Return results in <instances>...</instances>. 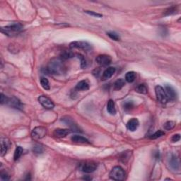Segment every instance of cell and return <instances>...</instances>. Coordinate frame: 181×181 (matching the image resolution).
<instances>
[{
    "mask_svg": "<svg viewBox=\"0 0 181 181\" xmlns=\"http://www.w3.org/2000/svg\"><path fill=\"white\" fill-rule=\"evenodd\" d=\"M65 69L62 59H53L45 68V72L51 74H61Z\"/></svg>",
    "mask_w": 181,
    "mask_h": 181,
    "instance_id": "6da1fadb",
    "label": "cell"
},
{
    "mask_svg": "<svg viewBox=\"0 0 181 181\" xmlns=\"http://www.w3.org/2000/svg\"><path fill=\"white\" fill-rule=\"evenodd\" d=\"M22 30H23V26L19 23H13L9 26L1 28L2 33L9 37H13V36L18 35L21 33Z\"/></svg>",
    "mask_w": 181,
    "mask_h": 181,
    "instance_id": "7a4b0ae2",
    "label": "cell"
},
{
    "mask_svg": "<svg viewBox=\"0 0 181 181\" xmlns=\"http://www.w3.org/2000/svg\"><path fill=\"white\" fill-rule=\"evenodd\" d=\"M110 178L114 180H124L126 178V173L122 167L115 166L110 173Z\"/></svg>",
    "mask_w": 181,
    "mask_h": 181,
    "instance_id": "3957f363",
    "label": "cell"
},
{
    "mask_svg": "<svg viewBox=\"0 0 181 181\" xmlns=\"http://www.w3.org/2000/svg\"><path fill=\"white\" fill-rule=\"evenodd\" d=\"M70 48L72 49H81L85 51H88L92 49V46L90 43L86 41H74L70 43Z\"/></svg>",
    "mask_w": 181,
    "mask_h": 181,
    "instance_id": "277c9868",
    "label": "cell"
},
{
    "mask_svg": "<svg viewBox=\"0 0 181 181\" xmlns=\"http://www.w3.org/2000/svg\"><path fill=\"white\" fill-rule=\"evenodd\" d=\"M46 134H47V129L44 127L39 126L33 129L31 132V136L33 140H38L43 138L46 135Z\"/></svg>",
    "mask_w": 181,
    "mask_h": 181,
    "instance_id": "5b68a950",
    "label": "cell"
},
{
    "mask_svg": "<svg viewBox=\"0 0 181 181\" xmlns=\"http://www.w3.org/2000/svg\"><path fill=\"white\" fill-rule=\"evenodd\" d=\"M155 93H156L157 100L161 103L166 104V103L168 101L164 88H163L162 86H156V87H155Z\"/></svg>",
    "mask_w": 181,
    "mask_h": 181,
    "instance_id": "8992f818",
    "label": "cell"
},
{
    "mask_svg": "<svg viewBox=\"0 0 181 181\" xmlns=\"http://www.w3.org/2000/svg\"><path fill=\"white\" fill-rule=\"evenodd\" d=\"M38 101L41 103V105L44 108H45V109L50 110L53 109L55 107V104H54L53 100L46 96H40L38 97Z\"/></svg>",
    "mask_w": 181,
    "mask_h": 181,
    "instance_id": "52a82bcc",
    "label": "cell"
},
{
    "mask_svg": "<svg viewBox=\"0 0 181 181\" xmlns=\"http://www.w3.org/2000/svg\"><path fill=\"white\" fill-rule=\"evenodd\" d=\"M98 165L94 161H87L82 164L81 169L82 171L86 173H91L95 171Z\"/></svg>",
    "mask_w": 181,
    "mask_h": 181,
    "instance_id": "ba28073f",
    "label": "cell"
},
{
    "mask_svg": "<svg viewBox=\"0 0 181 181\" xmlns=\"http://www.w3.org/2000/svg\"><path fill=\"white\" fill-rule=\"evenodd\" d=\"M96 62L103 67L108 66L111 63L112 58L110 55H99L96 58Z\"/></svg>",
    "mask_w": 181,
    "mask_h": 181,
    "instance_id": "9c48e42d",
    "label": "cell"
},
{
    "mask_svg": "<svg viewBox=\"0 0 181 181\" xmlns=\"http://www.w3.org/2000/svg\"><path fill=\"white\" fill-rule=\"evenodd\" d=\"M7 105H9L10 107L15 108V109H18V110H21L23 108V106L22 104V103L21 100H20L19 98L15 97V96H12L11 98H8Z\"/></svg>",
    "mask_w": 181,
    "mask_h": 181,
    "instance_id": "30bf717a",
    "label": "cell"
},
{
    "mask_svg": "<svg viewBox=\"0 0 181 181\" xmlns=\"http://www.w3.org/2000/svg\"><path fill=\"white\" fill-rule=\"evenodd\" d=\"M164 90H165V92H166L167 98H168V100H171V101H173V100H175L176 99V97H177L176 91L171 86L166 85L165 86Z\"/></svg>",
    "mask_w": 181,
    "mask_h": 181,
    "instance_id": "8fae6325",
    "label": "cell"
},
{
    "mask_svg": "<svg viewBox=\"0 0 181 181\" xmlns=\"http://www.w3.org/2000/svg\"><path fill=\"white\" fill-rule=\"evenodd\" d=\"M168 164L173 170H179L180 169V162H179L178 158L175 155H170L169 158H168Z\"/></svg>",
    "mask_w": 181,
    "mask_h": 181,
    "instance_id": "7c38bea8",
    "label": "cell"
},
{
    "mask_svg": "<svg viewBox=\"0 0 181 181\" xmlns=\"http://www.w3.org/2000/svg\"><path fill=\"white\" fill-rule=\"evenodd\" d=\"M70 132H71V131L69 130H67V129H56L53 132V134L55 137L63 138L68 135Z\"/></svg>",
    "mask_w": 181,
    "mask_h": 181,
    "instance_id": "4fadbf2b",
    "label": "cell"
},
{
    "mask_svg": "<svg viewBox=\"0 0 181 181\" xmlns=\"http://www.w3.org/2000/svg\"><path fill=\"white\" fill-rule=\"evenodd\" d=\"M116 71V69L115 67H108V69H106L105 71L103 72L102 75V80L103 81H105V80L109 79L110 78H111L113 74H115V72Z\"/></svg>",
    "mask_w": 181,
    "mask_h": 181,
    "instance_id": "5bb4252c",
    "label": "cell"
},
{
    "mask_svg": "<svg viewBox=\"0 0 181 181\" xmlns=\"http://www.w3.org/2000/svg\"><path fill=\"white\" fill-rule=\"evenodd\" d=\"M62 121H63L65 124H67V125L69 126L70 128H71V130H73V131H74V132H80L79 128L78 127L77 124L74 123V122L71 119V118H69L67 117V118H62Z\"/></svg>",
    "mask_w": 181,
    "mask_h": 181,
    "instance_id": "9a60e30c",
    "label": "cell"
},
{
    "mask_svg": "<svg viewBox=\"0 0 181 181\" xmlns=\"http://www.w3.org/2000/svg\"><path fill=\"white\" fill-rule=\"evenodd\" d=\"M139 124H140L139 120L137 118H132L128 121L127 124V127L130 131L134 132L138 128Z\"/></svg>",
    "mask_w": 181,
    "mask_h": 181,
    "instance_id": "2e32d148",
    "label": "cell"
},
{
    "mask_svg": "<svg viewBox=\"0 0 181 181\" xmlns=\"http://www.w3.org/2000/svg\"><path fill=\"white\" fill-rule=\"evenodd\" d=\"M90 85L86 80H81L76 86V89L77 91H88Z\"/></svg>",
    "mask_w": 181,
    "mask_h": 181,
    "instance_id": "e0dca14e",
    "label": "cell"
},
{
    "mask_svg": "<svg viewBox=\"0 0 181 181\" xmlns=\"http://www.w3.org/2000/svg\"><path fill=\"white\" fill-rule=\"evenodd\" d=\"M9 146V142L7 139H2L1 140V156H4L7 153Z\"/></svg>",
    "mask_w": 181,
    "mask_h": 181,
    "instance_id": "ac0fdd59",
    "label": "cell"
},
{
    "mask_svg": "<svg viewBox=\"0 0 181 181\" xmlns=\"http://www.w3.org/2000/svg\"><path fill=\"white\" fill-rule=\"evenodd\" d=\"M72 141L74 143L77 144H86L88 143V140L87 139L84 137L80 136V135H74L71 138Z\"/></svg>",
    "mask_w": 181,
    "mask_h": 181,
    "instance_id": "d6986e66",
    "label": "cell"
},
{
    "mask_svg": "<svg viewBox=\"0 0 181 181\" xmlns=\"http://www.w3.org/2000/svg\"><path fill=\"white\" fill-rule=\"evenodd\" d=\"M107 111L108 113L114 115L116 113V109L115 106V103L112 99H110L108 101L107 103Z\"/></svg>",
    "mask_w": 181,
    "mask_h": 181,
    "instance_id": "ffe728a7",
    "label": "cell"
},
{
    "mask_svg": "<svg viewBox=\"0 0 181 181\" xmlns=\"http://www.w3.org/2000/svg\"><path fill=\"white\" fill-rule=\"evenodd\" d=\"M124 86H125V81H124V80L122 79H118L117 81H115V83L113 84V89L116 91H118L121 90Z\"/></svg>",
    "mask_w": 181,
    "mask_h": 181,
    "instance_id": "44dd1931",
    "label": "cell"
},
{
    "mask_svg": "<svg viewBox=\"0 0 181 181\" xmlns=\"http://www.w3.org/2000/svg\"><path fill=\"white\" fill-rule=\"evenodd\" d=\"M136 79V74L134 72H128L125 75V80L128 83H132Z\"/></svg>",
    "mask_w": 181,
    "mask_h": 181,
    "instance_id": "7402d4cb",
    "label": "cell"
},
{
    "mask_svg": "<svg viewBox=\"0 0 181 181\" xmlns=\"http://www.w3.org/2000/svg\"><path fill=\"white\" fill-rule=\"evenodd\" d=\"M23 149L21 147V146H18L16 148L15 152H14V161H17L19 158L21 157V155L23 154Z\"/></svg>",
    "mask_w": 181,
    "mask_h": 181,
    "instance_id": "603a6c76",
    "label": "cell"
},
{
    "mask_svg": "<svg viewBox=\"0 0 181 181\" xmlns=\"http://www.w3.org/2000/svg\"><path fill=\"white\" fill-rule=\"evenodd\" d=\"M134 103L133 101H132V100H129V101H125L124 103V105H123L124 110L127 112L131 111V110L134 108Z\"/></svg>",
    "mask_w": 181,
    "mask_h": 181,
    "instance_id": "cb8c5ba5",
    "label": "cell"
},
{
    "mask_svg": "<svg viewBox=\"0 0 181 181\" xmlns=\"http://www.w3.org/2000/svg\"><path fill=\"white\" fill-rule=\"evenodd\" d=\"M74 57V53H72V51H67V50H65V51H63L61 53V55H60V59H62V60H68L69 58H72Z\"/></svg>",
    "mask_w": 181,
    "mask_h": 181,
    "instance_id": "d4e9b609",
    "label": "cell"
},
{
    "mask_svg": "<svg viewBox=\"0 0 181 181\" xmlns=\"http://www.w3.org/2000/svg\"><path fill=\"white\" fill-rule=\"evenodd\" d=\"M136 91L142 94H146L148 91V88L147 86H146V84H140V85L136 88Z\"/></svg>",
    "mask_w": 181,
    "mask_h": 181,
    "instance_id": "484cf974",
    "label": "cell"
},
{
    "mask_svg": "<svg viewBox=\"0 0 181 181\" xmlns=\"http://www.w3.org/2000/svg\"><path fill=\"white\" fill-rule=\"evenodd\" d=\"M33 152L35 153V154H43L44 152V148L43 146L41 145V144H35L33 147Z\"/></svg>",
    "mask_w": 181,
    "mask_h": 181,
    "instance_id": "4316f807",
    "label": "cell"
},
{
    "mask_svg": "<svg viewBox=\"0 0 181 181\" xmlns=\"http://www.w3.org/2000/svg\"><path fill=\"white\" fill-rule=\"evenodd\" d=\"M41 84L42 86V87H43L44 89L46 91H49L50 88V84L49 81H48V80L46 79V78L42 77L41 79Z\"/></svg>",
    "mask_w": 181,
    "mask_h": 181,
    "instance_id": "83f0119b",
    "label": "cell"
},
{
    "mask_svg": "<svg viewBox=\"0 0 181 181\" xmlns=\"http://www.w3.org/2000/svg\"><path fill=\"white\" fill-rule=\"evenodd\" d=\"M175 126H176V122L174 121H168L164 124V128L166 130L169 131V130H171L172 129H173L175 127Z\"/></svg>",
    "mask_w": 181,
    "mask_h": 181,
    "instance_id": "f1b7e54d",
    "label": "cell"
},
{
    "mask_svg": "<svg viewBox=\"0 0 181 181\" xmlns=\"http://www.w3.org/2000/svg\"><path fill=\"white\" fill-rule=\"evenodd\" d=\"M164 134H165V132L164 131H162V130H158V131L156 132L155 133L152 134V135L149 137V138L151 140H156V139L159 138L161 137L164 136Z\"/></svg>",
    "mask_w": 181,
    "mask_h": 181,
    "instance_id": "f546056e",
    "label": "cell"
},
{
    "mask_svg": "<svg viewBox=\"0 0 181 181\" xmlns=\"http://www.w3.org/2000/svg\"><path fill=\"white\" fill-rule=\"evenodd\" d=\"M130 152H129V153L127 152H123L121 155H120V159L121 160L122 162L127 163V161L129 159H130Z\"/></svg>",
    "mask_w": 181,
    "mask_h": 181,
    "instance_id": "4dcf8cb0",
    "label": "cell"
},
{
    "mask_svg": "<svg viewBox=\"0 0 181 181\" xmlns=\"http://www.w3.org/2000/svg\"><path fill=\"white\" fill-rule=\"evenodd\" d=\"M107 35L109 36L112 40H113V41H118L120 40V36L118 35V34L116 33L115 32H112V31L108 32Z\"/></svg>",
    "mask_w": 181,
    "mask_h": 181,
    "instance_id": "1f68e13d",
    "label": "cell"
},
{
    "mask_svg": "<svg viewBox=\"0 0 181 181\" xmlns=\"http://www.w3.org/2000/svg\"><path fill=\"white\" fill-rule=\"evenodd\" d=\"M85 12L86 14H88V15L92 16V17H97V18H101L103 17L102 14H100L98 13H96L95 11H88V10H86L85 11Z\"/></svg>",
    "mask_w": 181,
    "mask_h": 181,
    "instance_id": "d6a6232c",
    "label": "cell"
},
{
    "mask_svg": "<svg viewBox=\"0 0 181 181\" xmlns=\"http://www.w3.org/2000/svg\"><path fill=\"white\" fill-rule=\"evenodd\" d=\"M176 7H170L168 8V9L166 10V11H165V15L168 16L170 14H173L175 13V11H176Z\"/></svg>",
    "mask_w": 181,
    "mask_h": 181,
    "instance_id": "836d02e7",
    "label": "cell"
},
{
    "mask_svg": "<svg viewBox=\"0 0 181 181\" xmlns=\"http://www.w3.org/2000/svg\"><path fill=\"white\" fill-rule=\"evenodd\" d=\"M8 98H8L7 96L4 95L2 93L1 94V100H0V101H1L2 105H3V104H7Z\"/></svg>",
    "mask_w": 181,
    "mask_h": 181,
    "instance_id": "e575fe53",
    "label": "cell"
},
{
    "mask_svg": "<svg viewBox=\"0 0 181 181\" xmlns=\"http://www.w3.org/2000/svg\"><path fill=\"white\" fill-rule=\"evenodd\" d=\"M78 57L80 58L81 60V67H84L86 66V60L84 57L81 55H78Z\"/></svg>",
    "mask_w": 181,
    "mask_h": 181,
    "instance_id": "d590c367",
    "label": "cell"
},
{
    "mask_svg": "<svg viewBox=\"0 0 181 181\" xmlns=\"http://www.w3.org/2000/svg\"><path fill=\"white\" fill-rule=\"evenodd\" d=\"M1 179L2 180H9L10 178H9V176H8V174L6 173L2 172L1 173Z\"/></svg>",
    "mask_w": 181,
    "mask_h": 181,
    "instance_id": "8d00e7d4",
    "label": "cell"
},
{
    "mask_svg": "<svg viewBox=\"0 0 181 181\" xmlns=\"http://www.w3.org/2000/svg\"><path fill=\"white\" fill-rule=\"evenodd\" d=\"M180 140V135L179 134H175V135H173L172 137L171 138V140L173 141V142H178L179 140Z\"/></svg>",
    "mask_w": 181,
    "mask_h": 181,
    "instance_id": "74e56055",
    "label": "cell"
}]
</instances>
